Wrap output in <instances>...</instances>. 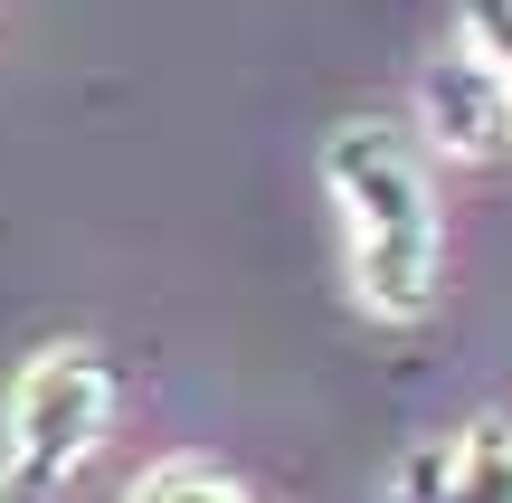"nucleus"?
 <instances>
[{
  "label": "nucleus",
  "instance_id": "obj_1",
  "mask_svg": "<svg viewBox=\"0 0 512 503\" xmlns=\"http://www.w3.org/2000/svg\"><path fill=\"white\" fill-rule=\"evenodd\" d=\"M323 190L342 209L351 238V295L380 323H418L437 304V266H446V219H437V171L427 143L408 124L351 114L323 133Z\"/></svg>",
  "mask_w": 512,
  "mask_h": 503
},
{
  "label": "nucleus",
  "instance_id": "obj_2",
  "mask_svg": "<svg viewBox=\"0 0 512 503\" xmlns=\"http://www.w3.org/2000/svg\"><path fill=\"white\" fill-rule=\"evenodd\" d=\"M114 428V371L105 352H86V342H48V352L19 361L10 380V409H0V475H10L19 503H57L86 475V456L105 447Z\"/></svg>",
  "mask_w": 512,
  "mask_h": 503
},
{
  "label": "nucleus",
  "instance_id": "obj_3",
  "mask_svg": "<svg viewBox=\"0 0 512 503\" xmlns=\"http://www.w3.org/2000/svg\"><path fill=\"white\" fill-rule=\"evenodd\" d=\"M418 143L446 152V162H503L512 152V86L465 38L418 67Z\"/></svg>",
  "mask_w": 512,
  "mask_h": 503
},
{
  "label": "nucleus",
  "instance_id": "obj_4",
  "mask_svg": "<svg viewBox=\"0 0 512 503\" xmlns=\"http://www.w3.org/2000/svg\"><path fill=\"white\" fill-rule=\"evenodd\" d=\"M456 503H512V418L456 428Z\"/></svg>",
  "mask_w": 512,
  "mask_h": 503
},
{
  "label": "nucleus",
  "instance_id": "obj_5",
  "mask_svg": "<svg viewBox=\"0 0 512 503\" xmlns=\"http://www.w3.org/2000/svg\"><path fill=\"white\" fill-rule=\"evenodd\" d=\"M124 503H256L238 475H219V466H200V456H162V466H143L124 485Z\"/></svg>",
  "mask_w": 512,
  "mask_h": 503
},
{
  "label": "nucleus",
  "instance_id": "obj_6",
  "mask_svg": "<svg viewBox=\"0 0 512 503\" xmlns=\"http://www.w3.org/2000/svg\"><path fill=\"white\" fill-rule=\"evenodd\" d=\"M380 503H456V437H427L389 466V494Z\"/></svg>",
  "mask_w": 512,
  "mask_h": 503
},
{
  "label": "nucleus",
  "instance_id": "obj_7",
  "mask_svg": "<svg viewBox=\"0 0 512 503\" xmlns=\"http://www.w3.org/2000/svg\"><path fill=\"white\" fill-rule=\"evenodd\" d=\"M465 48H475V57H494V76H503V86H512V0H465Z\"/></svg>",
  "mask_w": 512,
  "mask_h": 503
},
{
  "label": "nucleus",
  "instance_id": "obj_8",
  "mask_svg": "<svg viewBox=\"0 0 512 503\" xmlns=\"http://www.w3.org/2000/svg\"><path fill=\"white\" fill-rule=\"evenodd\" d=\"M0 503H19V494H10V475H0Z\"/></svg>",
  "mask_w": 512,
  "mask_h": 503
}]
</instances>
